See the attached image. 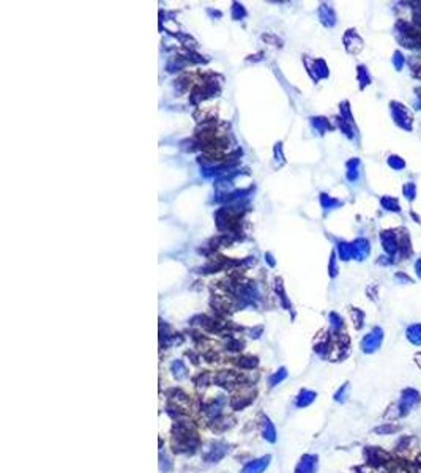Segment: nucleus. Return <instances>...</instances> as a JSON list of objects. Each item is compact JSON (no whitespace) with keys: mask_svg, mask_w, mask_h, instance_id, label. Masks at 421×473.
Returning a JSON list of instances; mask_svg holds the SVG:
<instances>
[{"mask_svg":"<svg viewBox=\"0 0 421 473\" xmlns=\"http://www.w3.org/2000/svg\"><path fill=\"white\" fill-rule=\"evenodd\" d=\"M419 399H421V398H419V393H418L416 390H413V388L404 390V391H402V396H401V401H399V404H397V407H399L401 415H405L412 407H415V405L419 402Z\"/></svg>","mask_w":421,"mask_h":473,"instance_id":"obj_1","label":"nucleus"},{"mask_svg":"<svg viewBox=\"0 0 421 473\" xmlns=\"http://www.w3.org/2000/svg\"><path fill=\"white\" fill-rule=\"evenodd\" d=\"M382 337H383L382 330L375 328L372 333H369V334L365 337V339H363V342H361L363 350L368 352V353H371V352H374V350H377L379 345H380V342H382Z\"/></svg>","mask_w":421,"mask_h":473,"instance_id":"obj_2","label":"nucleus"},{"mask_svg":"<svg viewBox=\"0 0 421 473\" xmlns=\"http://www.w3.org/2000/svg\"><path fill=\"white\" fill-rule=\"evenodd\" d=\"M315 468H317V456L304 454L298 462L297 468H295V473H315Z\"/></svg>","mask_w":421,"mask_h":473,"instance_id":"obj_3","label":"nucleus"},{"mask_svg":"<svg viewBox=\"0 0 421 473\" xmlns=\"http://www.w3.org/2000/svg\"><path fill=\"white\" fill-rule=\"evenodd\" d=\"M268 464H270V456L256 459V460H253V462H249L248 465H245L242 473H264V470L268 467Z\"/></svg>","mask_w":421,"mask_h":473,"instance_id":"obj_4","label":"nucleus"},{"mask_svg":"<svg viewBox=\"0 0 421 473\" xmlns=\"http://www.w3.org/2000/svg\"><path fill=\"white\" fill-rule=\"evenodd\" d=\"M262 435H264L265 440H268L271 443L276 440V429L267 416H264V420H262Z\"/></svg>","mask_w":421,"mask_h":473,"instance_id":"obj_5","label":"nucleus"},{"mask_svg":"<svg viewBox=\"0 0 421 473\" xmlns=\"http://www.w3.org/2000/svg\"><path fill=\"white\" fill-rule=\"evenodd\" d=\"M315 396H317V394H315L314 391L303 390V391L298 394V398H297V401H295V404H297V407H308L309 404L314 402Z\"/></svg>","mask_w":421,"mask_h":473,"instance_id":"obj_6","label":"nucleus"},{"mask_svg":"<svg viewBox=\"0 0 421 473\" xmlns=\"http://www.w3.org/2000/svg\"><path fill=\"white\" fill-rule=\"evenodd\" d=\"M407 337L410 339L413 344L421 345V325H413L407 330Z\"/></svg>","mask_w":421,"mask_h":473,"instance_id":"obj_7","label":"nucleus"},{"mask_svg":"<svg viewBox=\"0 0 421 473\" xmlns=\"http://www.w3.org/2000/svg\"><path fill=\"white\" fill-rule=\"evenodd\" d=\"M287 377V373H286V369H279L276 374H273L271 377H270V380H268V384H270V387H276L278 384H281V382Z\"/></svg>","mask_w":421,"mask_h":473,"instance_id":"obj_8","label":"nucleus"},{"mask_svg":"<svg viewBox=\"0 0 421 473\" xmlns=\"http://www.w3.org/2000/svg\"><path fill=\"white\" fill-rule=\"evenodd\" d=\"M396 431H399V427L394 426V424H391V423H386V424H382V426H379V427H375V434H382V435H385V434H393V432H396Z\"/></svg>","mask_w":421,"mask_h":473,"instance_id":"obj_9","label":"nucleus"},{"mask_svg":"<svg viewBox=\"0 0 421 473\" xmlns=\"http://www.w3.org/2000/svg\"><path fill=\"white\" fill-rule=\"evenodd\" d=\"M172 373H174V376H175L177 379H183V377L186 376V369H185L183 363H181V362H175V363L172 365Z\"/></svg>","mask_w":421,"mask_h":473,"instance_id":"obj_10","label":"nucleus"},{"mask_svg":"<svg viewBox=\"0 0 421 473\" xmlns=\"http://www.w3.org/2000/svg\"><path fill=\"white\" fill-rule=\"evenodd\" d=\"M347 393H349V384H346L343 388H341V390L335 394V399H336L338 402H344V401H346V396H347Z\"/></svg>","mask_w":421,"mask_h":473,"instance_id":"obj_11","label":"nucleus"},{"mask_svg":"<svg viewBox=\"0 0 421 473\" xmlns=\"http://www.w3.org/2000/svg\"><path fill=\"white\" fill-rule=\"evenodd\" d=\"M256 365H257L256 358H243L240 362V366H245V368H253Z\"/></svg>","mask_w":421,"mask_h":473,"instance_id":"obj_12","label":"nucleus"},{"mask_svg":"<svg viewBox=\"0 0 421 473\" xmlns=\"http://www.w3.org/2000/svg\"><path fill=\"white\" fill-rule=\"evenodd\" d=\"M418 273H419V275H421V262H419V264H418Z\"/></svg>","mask_w":421,"mask_h":473,"instance_id":"obj_13","label":"nucleus"}]
</instances>
